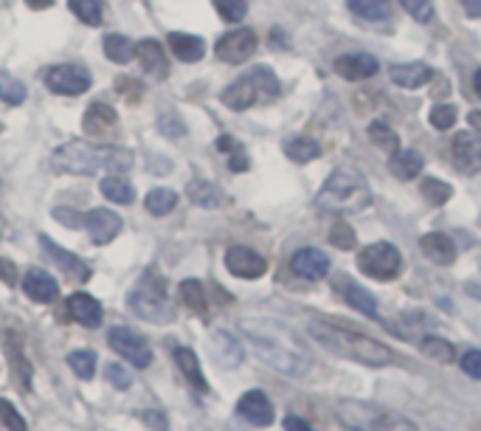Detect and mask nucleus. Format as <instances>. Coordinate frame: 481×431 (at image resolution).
I'll list each match as a JSON object with an SVG mask.
<instances>
[{
    "mask_svg": "<svg viewBox=\"0 0 481 431\" xmlns=\"http://www.w3.org/2000/svg\"><path fill=\"white\" fill-rule=\"evenodd\" d=\"M242 333L248 335V342L256 350V356L279 369L282 375L302 378L309 373L313 358L299 342V335L287 330V325L276 319H242Z\"/></svg>",
    "mask_w": 481,
    "mask_h": 431,
    "instance_id": "1",
    "label": "nucleus"
},
{
    "mask_svg": "<svg viewBox=\"0 0 481 431\" xmlns=\"http://www.w3.org/2000/svg\"><path fill=\"white\" fill-rule=\"evenodd\" d=\"M307 333L313 335L318 344L332 350L335 356L352 358V361L366 364V366H389L394 361V352L389 347L375 342V338H369V335H361V333L324 325V321H313V325L307 327Z\"/></svg>",
    "mask_w": 481,
    "mask_h": 431,
    "instance_id": "2",
    "label": "nucleus"
},
{
    "mask_svg": "<svg viewBox=\"0 0 481 431\" xmlns=\"http://www.w3.org/2000/svg\"><path fill=\"white\" fill-rule=\"evenodd\" d=\"M135 164V156L121 147H88V144H62L51 152V166L57 173L71 175H93L99 169H130Z\"/></svg>",
    "mask_w": 481,
    "mask_h": 431,
    "instance_id": "3",
    "label": "nucleus"
},
{
    "mask_svg": "<svg viewBox=\"0 0 481 431\" xmlns=\"http://www.w3.org/2000/svg\"><path fill=\"white\" fill-rule=\"evenodd\" d=\"M369 204H371L369 183L363 181L361 173H355V169H347V166L335 169V173L324 181V187L318 192V206L338 214H358L369 209Z\"/></svg>",
    "mask_w": 481,
    "mask_h": 431,
    "instance_id": "4",
    "label": "nucleus"
},
{
    "mask_svg": "<svg viewBox=\"0 0 481 431\" xmlns=\"http://www.w3.org/2000/svg\"><path fill=\"white\" fill-rule=\"evenodd\" d=\"M335 414L349 431H416L414 423L402 414H394L378 404H366V400H338Z\"/></svg>",
    "mask_w": 481,
    "mask_h": 431,
    "instance_id": "5",
    "label": "nucleus"
},
{
    "mask_svg": "<svg viewBox=\"0 0 481 431\" xmlns=\"http://www.w3.org/2000/svg\"><path fill=\"white\" fill-rule=\"evenodd\" d=\"M279 94H282V85H279L276 73L268 65H256L245 76H240L237 82H231L220 94V99L231 111H248L259 102H273Z\"/></svg>",
    "mask_w": 481,
    "mask_h": 431,
    "instance_id": "6",
    "label": "nucleus"
},
{
    "mask_svg": "<svg viewBox=\"0 0 481 431\" xmlns=\"http://www.w3.org/2000/svg\"><path fill=\"white\" fill-rule=\"evenodd\" d=\"M127 304L135 316H141L147 321H169L172 319V307H169V302H166V288L161 280H155L152 273H147L144 280L130 290Z\"/></svg>",
    "mask_w": 481,
    "mask_h": 431,
    "instance_id": "7",
    "label": "nucleus"
},
{
    "mask_svg": "<svg viewBox=\"0 0 481 431\" xmlns=\"http://www.w3.org/2000/svg\"><path fill=\"white\" fill-rule=\"evenodd\" d=\"M358 268L366 276H371V280L389 282V280H394V276H400V271H402V254L392 242H371L361 251Z\"/></svg>",
    "mask_w": 481,
    "mask_h": 431,
    "instance_id": "8",
    "label": "nucleus"
},
{
    "mask_svg": "<svg viewBox=\"0 0 481 431\" xmlns=\"http://www.w3.org/2000/svg\"><path fill=\"white\" fill-rule=\"evenodd\" d=\"M45 85L59 96H80L93 85V80L88 68L65 63V65H51L45 71Z\"/></svg>",
    "mask_w": 481,
    "mask_h": 431,
    "instance_id": "9",
    "label": "nucleus"
},
{
    "mask_svg": "<svg viewBox=\"0 0 481 431\" xmlns=\"http://www.w3.org/2000/svg\"><path fill=\"white\" fill-rule=\"evenodd\" d=\"M107 342H111V347L118 352L121 358H127L138 369H144V366L152 364V350H149V344L138 333H133L130 327H121V325L113 327L111 333H107Z\"/></svg>",
    "mask_w": 481,
    "mask_h": 431,
    "instance_id": "10",
    "label": "nucleus"
},
{
    "mask_svg": "<svg viewBox=\"0 0 481 431\" xmlns=\"http://www.w3.org/2000/svg\"><path fill=\"white\" fill-rule=\"evenodd\" d=\"M256 45H259V40L251 28H237V32H228L225 37L217 40L214 54L228 65H240L248 57L256 54Z\"/></svg>",
    "mask_w": 481,
    "mask_h": 431,
    "instance_id": "11",
    "label": "nucleus"
},
{
    "mask_svg": "<svg viewBox=\"0 0 481 431\" xmlns=\"http://www.w3.org/2000/svg\"><path fill=\"white\" fill-rule=\"evenodd\" d=\"M40 249H42L45 259H49L54 268H59L62 273H65L68 280H73V282H88L90 280V268L82 263V259L76 254H71V251H65V249H59L51 237L40 235Z\"/></svg>",
    "mask_w": 481,
    "mask_h": 431,
    "instance_id": "12",
    "label": "nucleus"
},
{
    "mask_svg": "<svg viewBox=\"0 0 481 431\" xmlns=\"http://www.w3.org/2000/svg\"><path fill=\"white\" fill-rule=\"evenodd\" d=\"M225 268L234 276H240V280H259L268 271V259L259 251L248 249V245H234L225 254Z\"/></svg>",
    "mask_w": 481,
    "mask_h": 431,
    "instance_id": "13",
    "label": "nucleus"
},
{
    "mask_svg": "<svg viewBox=\"0 0 481 431\" xmlns=\"http://www.w3.org/2000/svg\"><path fill=\"white\" fill-rule=\"evenodd\" d=\"M85 228H88V235L90 240L96 242V245H107V242H113L121 232V218L116 212L111 209H90L85 214Z\"/></svg>",
    "mask_w": 481,
    "mask_h": 431,
    "instance_id": "14",
    "label": "nucleus"
},
{
    "mask_svg": "<svg viewBox=\"0 0 481 431\" xmlns=\"http://www.w3.org/2000/svg\"><path fill=\"white\" fill-rule=\"evenodd\" d=\"M237 412H240V418H245L248 423L259 426V428H265V426L273 423V404L262 389L245 392L240 397V404H237Z\"/></svg>",
    "mask_w": 481,
    "mask_h": 431,
    "instance_id": "15",
    "label": "nucleus"
},
{
    "mask_svg": "<svg viewBox=\"0 0 481 431\" xmlns=\"http://www.w3.org/2000/svg\"><path fill=\"white\" fill-rule=\"evenodd\" d=\"M451 156L459 173L464 175H476L481 169V142L473 133H459L454 138V147H451Z\"/></svg>",
    "mask_w": 481,
    "mask_h": 431,
    "instance_id": "16",
    "label": "nucleus"
},
{
    "mask_svg": "<svg viewBox=\"0 0 481 431\" xmlns=\"http://www.w3.org/2000/svg\"><path fill=\"white\" fill-rule=\"evenodd\" d=\"M293 273H299L302 280H324L330 273V257L318 249H299L290 259Z\"/></svg>",
    "mask_w": 481,
    "mask_h": 431,
    "instance_id": "17",
    "label": "nucleus"
},
{
    "mask_svg": "<svg viewBox=\"0 0 481 431\" xmlns=\"http://www.w3.org/2000/svg\"><path fill=\"white\" fill-rule=\"evenodd\" d=\"M211 358L225 366V369H234L245 361V350L242 344L237 342L234 333H225V330H214L211 333Z\"/></svg>",
    "mask_w": 481,
    "mask_h": 431,
    "instance_id": "18",
    "label": "nucleus"
},
{
    "mask_svg": "<svg viewBox=\"0 0 481 431\" xmlns=\"http://www.w3.org/2000/svg\"><path fill=\"white\" fill-rule=\"evenodd\" d=\"M335 71H338V76H344L349 82H363L380 71V63L369 54H347V57L335 59Z\"/></svg>",
    "mask_w": 481,
    "mask_h": 431,
    "instance_id": "19",
    "label": "nucleus"
},
{
    "mask_svg": "<svg viewBox=\"0 0 481 431\" xmlns=\"http://www.w3.org/2000/svg\"><path fill=\"white\" fill-rule=\"evenodd\" d=\"M135 57L141 68L155 76V80H166L169 76V59L164 57V49L158 45V40H141L135 45Z\"/></svg>",
    "mask_w": 481,
    "mask_h": 431,
    "instance_id": "20",
    "label": "nucleus"
},
{
    "mask_svg": "<svg viewBox=\"0 0 481 431\" xmlns=\"http://www.w3.org/2000/svg\"><path fill=\"white\" fill-rule=\"evenodd\" d=\"M23 290L28 294V299H34L40 304L45 302H54L59 296V285L54 282L51 273H45L42 268H31L26 276H23Z\"/></svg>",
    "mask_w": 481,
    "mask_h": 431,
    "instance_id": "21",
    "label": "nucleus"
},
{
    "mask_svg": "<svg viewBox=\"0 0 481 431\" xmlns=\"http://www.w3.org/2000/svg\"><path fill=\"white\" fill-rule=\"evenodd\" d=\"M68 313H71V319L76 321V325H82V327H99L102 325V319H104V313H102V304L93 299L90 294H73L71 299H68Z\"/></svg>",
    "mask_w": 481,
    "mask_h": 431,
    "instance_id": "22",
    "label": "nucleus"
},
{
    "mask_svg": "<svg viewBox=\"0 0 481 431\" xmlns=\"http://www.w3.org/2000/svg\"><path fill=\"white\" fill-rule=\"evenodd\" d=\"M118 121V113L113 111L107 102H93L88 111H85V119H82V127L88 135H107Z\"/></svg>",
    "mask_w": 481,
    "mask_h": 431,
    "instance_id": "23",
    "label": "nucleus"
},
{
    "mask_svg": "<svg viewBox=\"0 0 481 431\" xmlns=\"http://www.w3.org/2000/svg\"><path fill=\"white\" fill-rule=\"evenodd\" d=\"M389 76L397 88L416 90V88H423L433 80V71L425 63H402V65H392Z\"/></svg>",
    "mask_w": 481,
    "mask_h": 431,
    "instance_id": "24",
    "label": "nucleus"
},
{
    "mask_svg": "<svg viewBox=\"0 0 481 431\" xmlns=\"http://www.w3.org/2000/svg\"><path fill=\"white\" fill-rule=\"evenodd\" d=\"M423 254L431 259V263H437V266H451L454 259H456V245L454 240L442 235V232H431L423 237Z\"/></svg>",
    "mask_w": 481,
    "mask_h": 431,
    "instance_id": "25",
    "label": "nucleus"
},
{
    "mask_svg": "<svg viewBox=\"0 0 481 431\" xmlns=\"http://www.w3.org/2000/svg\"><path fill=\"white\" fill-rule=\"evenodd\" d=\"M340 294H344L347 304L355 307L358 313H363V316H378V299L371 296L363 285L355 282V280H347V276H344V280H340Z\"/></svg>",
    "mask_w": 481,
    "mask_h": 431,
    "instance_id": "26",
    "label": "nucleus"
},
{
    "mask_svg": "<svg viewBox=\"0 0 481 431\" xmlns=\"http://www.w3.org/2000/svg\"><path fill=\"white\" fill-rule=\"evenodd\" d=\"M423 166L425 161L416 150H394V156L389 161V173L400 181H414L423 173Z\"/></svg>",
    "mask_w": 481,
    "mask_h": 431,
    "instance_id": "27",
    "label": "nucleus"
},
{
    "mask_svg": "<svg viewBox=\"0 0 481 431\" xmlns=\"http://www.w3.org/2000/svg\"><path fill=\"white\" fill-rule=\"evenodd\" d=\"M169 49L175 51L180 63H197V59H203V54H206V42L195 35L175 32V35H169Z\"/></svg>",
    "mask_w": 481,
    "mask_h": 431,
    "instance_id": "28",
    "label": "nucleus"
},
{
    "mask_svg": "<svg viewBox=\"0 0 481 431\" xmlns=\"http://www.w3.org/2000/svg\"><path fill=\"white\" fill-rule=\"evenodd\" d=\"M175 361H178V366H180L183 378L189 381L195 389H200V392H206V389H209V383H206L203 373H200V361H197V356H195V352H192L189 347H178V350H175Z\"/></svg>",
    "mask_w": 481,
    "mask_h": 431,
    "instance_id": "29",
    "label": "nucleus"
},
{
    "mask_svg": "<svg viewBox=\"0 0 481 431\" xmlns=\"http://www.w3.org/2000/svg\"><path fill=\"white\" fill-rule=\"evenodd\" d=\"M189 200L195 206H203V209H214V206H220L223 204V192L217 183L211 181H192L189 183Z\"/></svg>",
    "mask_w": 481,
    "mask_h": 431,
    "instance_id": "30",
    "label": "nucleus"
},
{
    "mask_svg": "<svg viewBox=\"0 0 481 431\" xmlns=\"http://www.w3.org/2000/svg\"><path fill=\"white\" fill-rule=\"evenodd\" d=\"M285 156L296 164H309L321 156V147H318V142H313V138L299 135V138H290V142L285 144Z\"/></svg>",
    "mask_w": 481,
    "mask_h": 431,
    "instance_id": "31",
    "label": "nucleus"
},
{
    "mask_svg": "<svg viewBox=\"0 0 481 431\" xmlns=\"http://www.w3.org/2000/svg\"><path fill=\"white\" fill-rule=\"evenodd\" d=\"M347 6L363 20H386L392 14V0H347Z\"/></svg>",
    "mask_w": 481,
    "mask_h": 431,
    "instance_id": "32",
    "label": "nucleus"
},
{
    "mask_svg": "<svg viewBox=\"0 0 481 431\" xmlns=\"http://www.w3.org/2000/svg\"><path fill=\"white\" fill-rule=\"evenodd\" d=\"M178 296H180V304H186L189 311L206 313V290L200 280H183L178 288Z\"/></svg>",
    "mask_w": 481,
    "mask_h": 431,
    "instance_id": "33",
    "label": "nucleus"
},
{
    "mask_svg": "<svg viewBox=\"0 0 481 431\" xmlns=\"http://www.w3.org/2000/svg\"><path fill=\"white\" fill-rule=\"evenodd\" d=\"M420 350H423V356L431 358V361H439V364H451L456 358V350L451 342H445V338L439 335H425L423 342H420Z\"/></svg>",
    "mask_w": 481,
    "mask_h": 431,
    "instance_id": "34",
    "label": "nucleus"
},
{
    "mask_svg": "<svg viewBox=\"0 0 481 431\" xmlns=\"http://www.w3.org/2000/svg\"><path fill=\"white\" fill-rule=\"evenodd\" d=\"M104 54H107V59H113V63L127 65L135 54V45L130 37H124V35H107L104 37Z\"/></svg>",
    "mask_w": 481,
    "mask_h": 431,
    "instance_id": "35",
    "label": "nucleus"
},
{
    "mask_svg": "<svg viewBox=\"0 0 481 431\" xmlns=\"http://www.w3.org/2000/svg\"><path fill=\"white\" fill-rule=\"evenodd\" d=\"M102 195L111 200V204H121V206H127V204H133V197H135V192H133V187L127 181H124L121 175H107L104 181H102Z\"/></svg>",
    "mask_w": 481,
    "mask_h": 431,
    "instance_id": "36",
    "label": "nucleus"
},
{
    "mask_svg": "<svg viewBox=\"0 0 481 431\" xmlns=\"http://www.w3.org/2000/svg\"><path fill=\"white\" fill-rule=\"evenodd\" d=\"M71 12L88 26H99L104 20V4L102 0H68Z\"/></svg>",
    "mask_w": 481,
    "mask_h": 431,
    "instance_id": "37",
    "label": "nucleus"
},
{
    "mask_svg": "<svg viewBox=\"0 0 481 431\" xmlns=\"http://www.w3.org/2000/svg\"><path fill=\"white\" fill-rule=\"evenodd\" d=\"M144 206L155 218H164V214H169L178 206V195L172 189H152L144 200Z\"/></svg>",
    "mask_w": 481,
    "mask_h": 431,
    "instance_id": "38",
    "label": "nucleus"
},
{
    "mask_svg": "<svg viewBox=\"0 0 481 431\" xmlns=\"http://www.w3.org/2000/svg\"><path fill=\"white\" fill-rule=\"evenodd\" d=\"M0 99L11 107L26 102V85L18 80V76H11L9 71H0Z\"/></svg>",
    "mask_w": 481,
    "mask_h": 431,
    "instance_id": "39",
    "label": "nucleus"
},
{
    "mask_svg": "<svg viewBox=\"0 0 481 431\" xmlns=\"http://www.w3.org/2000/svg\"><path fill=\"white\" fill-rule=\"evenodd\" d=\"M68 364L76 373V378L90 381L93 373H96V352H93V350H73L68 356Z\"/></svg>",
    "mask_w": 481,
    "mask_h": 431,
    "instance_id": "40",
    "label": "nucleus"
},
{
    "mask_svg": "<svg viewBox=\"0 0 481 431\" xmlns=\"http://www.w3.org/2000/svg\"><path fill=\"white\" fill-rule=\"evenodd\" d=\"M451 195H454L451 183H445V181H439V178H425V181H423V197L428 200L431 206H442V204H447V200H451Z\"/></svg>",
    "mask_w": 481,
    "mask_h": 431,
    "instance_id": "41",
    "label": "nucleus"
},
{
    "mask_svg": "<svg viewBox=\"0 0 481 431\" xmlns=\"http://www.w3.org/2000/svg\"><path fill=\"white\" fill-rule=\"evenodd\" d=\"M369 138H371V144L375 147H380V150H389V152H394L397 150V133L386 125V121H371L369 125Z\"/></svg>",
    "mask_w": 481,
    "mask_h": 431,
    "instance_id": "42",
    "label": "nucleus"
},
{
    "mask_svg": "<svg viewBox=\"0 0 481 431\" xmlns=\"http://www.w3.org/2000/svg\"><path fill=\"white\" fill-rule=\"evenodd\" d=\"M211 4L220 12V18L228 23H240L248 12V0H211Z\"/></svg>",
    "mask_w": 481,
    "mask_h": 431,
    "instance_id": "43",
    "label": "nucleus"
},
{
    "mask_svg": "<svg viewBox=\"0 0 481 431\" xmlns=\"http://www.w3.org/2000/svg\"><path fill=\"white\" fill-rule=\"evenodd\" d=\"M456 107L454 104H437L431 111V125L437 130H451L456 125Z\"/></svg>",
    "mask_w": 481,
    "mask_h": 431,
    "instance_id": "44",
    "label": "nucleus"
},
{
    "mask_svg": "<svg viewBox=\"0 0 481 431\" xmlns=\"http://www.w3.org/2000/svg\"><path fill=\"white\" fill-rule=\"evenodd\" d=\"M0 423H4L9 431H28L26 420L20 418V412L14 409L6 397H0Z\"/></svg>",
    "mask_w": 481,
    "mask_h": 431,
    "instance_id": "45",
    "label": "nucleus"
},
{
    "mask_svg": "<svg viewBox=\"0 0 481 431\" xmlns=\"http://www.w3.org/2000/svg\"><path fill=\"white\" fill-rule=\"evenodd\" d=\"M330 242L335 245V249H344V251H349V249H355V242H358V237H355V232L349 228V223H335L332 226V232H330Z\"/></svg>",
    "mask_w": 481,
    "mask_h": 431,
    "instance_id": "46",
    "label": "nucleus"
},
{
    "mask_svg": "<svg viewBox=\"0 0 481 431\" xmlns=\"http://www.w3.org/2000/svg\"><path fill=\"white\" fill-rule=\"evenodd\" d=\"M400 4L414 20H420V23H428L433 18V0H400Z\"/></svg>",
    "mask_w": 481,
    "mask_h": 431,
    "instance_id": "47",
    "label": "nucleus"
},
{
    "mask_svg": "<svg viewBox=\"0 0 481 431\" xmlns=\"http://www.w3.org/2000/svg\"><path fill=\"white\" fill-rule=\"evenodd\" d=\"M107 381L113 383L116 389H130V383H133V373H127V366H121V364H107Z\"/></svg>",
    "mask_w": 481,
    "mask_h": 431,
    "instance_id": "48",
    "label": "nucleus"
},
{
    "mask_svg": "<svg viewBox=\"0 0 481 431\" xmlns=\"http://www.w3.org/2000/svg\"><path fill=\"white\" fill-rule=\"evenodd\" d=\"M462 369L470 378L481 381V350H468V352H464V356H462Z\"/></svg>",
    "mask_w": 481,
    "mask_h": 431,
    "instance_id": "49",
    "label": "nucleus"
},
{
    "mask_svg": "<svg viewBox=\"0 0 481 431\" xmlns=\"http://www.w3.org/2000/svg\"><path fill=\"white\" fill-rule=\"evenodd\" d=\"M158 127H161V133H166V135H172V138H178V135H183V133H186V127H183V121H180L178 116H161V121H158Z\"/></svg>",
    "mask_w": 481,
    "mask_h": 431,
    "instance_id": "50",
    "label": "nucleus"
},
{
    "mask_svg": "<svg viewBox=\"0 0 481 431\" xmlns=\"http://www.w3.org/2000/svg\"><path fill=\"white\" fill-rule=\"evenodd\" d=\"M54 218H57L62 226H71V228H76V226H82V223H85V220L76 218V212H73V209H54Z\"/></svg>",
    "mask_w": 481,
    "mask_h": 431,
    "instance_id": "51",
    "label": "nucleus"
},
{
    "mask_svg": "<svg viewBox=\"0 0 481 431\" xmlns=\"http://www.w3.org/2000/svg\"><path fill=\"white\" fill-rule=\"evenodd\" d=\"M118 88H121L124 94H127L133 102H138V96L144 94V88H141V85H135V88H133V80H130V76H118Z\"/></svg>",
    "mask_w": 481,
    "mask_h": 431,
    "instance_id": "52",
    "label": "nucleus"
},
{
    "mask_svg": "<svg viewBox=\"0 0 481 431\" xmlns=\"http://www.w3.org/2000/svg\"><path fill=\"white\" fill-rule=\"evenodd\" d=\"M285 428H287V431H316L307 420L296 418V414H287V418H285Z\"/></svg>",
    "mask_w": 481,
    "mask_h": 431,
    "instance_id": "53",
    "label": "nucleus"
},
{
    "mask_svg": "<svg viewBox=\"0 0 481 431\" xmlns=\"http://www.w3.org/2000/svg\"><path fill=\"white\" fill-rule=\"evenodd\" d=\"M242 144L237 142V138H231V135H223V138H217V150H220V152H228V156H231V152H237Z\"/></svg>",
    "mask_w": 481,
    "mask_h": 431,
    "instance_id": "54",
    "label": "nucleus"
},
{
    "mask_svg": "<svg viewBox=\"0 0 481 431\" xmlns=\"http://www.w3.org/2000/svg\"><path fill=\"white\" fill-rule=\"evenodd\" d=\"M459 4L468 12V18H481V0H459Z\"/></svg>",
    "mask_w": 481,
    "mask_h": 431,
    "instance_id": "55",
    "label": "nucleus"
},
{
    "mask_svg": "<svg viewBox=\"0 0 481 431\" xmlns=\"http://www.w3.org/2000/svg\"><path fill=\"white\" fill-rule=\"evenodd\" d=\"M161 418H164V414H155V412H144V420H147V423H149V426H152L155 431H158V428H161V431H166V423H164Z\"/></svg>",
    "mask_w": 481,
    "mask_h": 431,
    "instance_id": "56",
    "label": "nucleus"
},
{
    "mask_svg": "<svg viewBox=\"0 0 481 431\" xmlns=\"http://www.w3.org/2000/svg\"><path fill=\"white\" fill-rule=\"evenodd\" d=\"M468 121H470V127H473V135L481 142V111H473V113L468 116Z\"/></svg>",
    "mask_w": 481,
    "mask_h": 431,
    "instance_id": "57",
    "label": "nucleus"
},
{
    "mask_svg": "<svg viewBox=\"0 0 481 431\" xmlns=\"http://www.w3.org/2000/svg\"><path fill=\"white\" fill-rule=\"evenodd\" d=\"M0 273L6 276V282H9V285H14V268H11L9 259H0Z\"/></svg>",
    "mask_w": 481,
    "mask_h": 431,
    "instance_id": "58",
    "label": "nucleus"
},
{
    "mask_svg": "<svg viewBox=\"0 0 481 431\" xmlns=\"http://www.w3.org/2000/svg\"><path fill=\"white\" fill-rule=\"evenodd\" d=\"M28 9H34V12H42V9H49L54 0H26Z\"/></svg>",
    "mask_w": 481,
    "mask_h": 431,
    "instance_id": "59",
    "label": "nucleus"
},
{
    "mask_svg": "<svg viewBox=\"0 0 481 431\" xmlns=\"http://www.w3.org/2000/svg\"><path fill=\"white\" fill-rule=\"evenodd\" d=\"M473 88H476V94H478V99H481V68H478L476 76H473Z\"/></svg>",
    "mask_w": 481,
    "mask_h": 431,
    "instance_id": "60",
    "label": "nucleus"
},
{
    "mask_svg": "<svg viewBox=\"0 0 481 431\" xmlns=\"http://www.w3.org/2000/svg\"><path fill=\"white\" fill-rule=\"evenodd\" d=\"M468 294H470V296H476V299L481 302V285H468Z\"/></svg>",
    "mask_w": 481,
    "mask_h": 431,
    "instance_id": "61",
    "label": "nucleus"
}]
</instances>
